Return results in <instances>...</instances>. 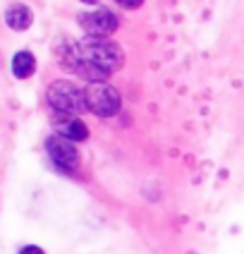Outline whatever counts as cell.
Returning a JSON list of instances; mask_svg holds the SVG:
<instances>
[{"label": "cell", "instance_id": "cell-1", "mask_svg": "<svg viewBox=\"0 0 244 254\" xmlns=\"http://www.w3.org/2000/svg\"><path fill=\"white\" fill-rule=\"evenodd\" d=\"M60 60L72 72L84 77L89 84H98L122 67L125 56L117 43L98 36H86L84 41L67 43L65 48H60Z\"/></svg>", "mask_w": 244, "mask_h": 254}, {"label": "cell", "instance_id": "cell-2", "mask_svg": "<svg viewBox=\"0 0 244 254\" xmlns=\"http://www.w3.org/2000/svg\"><path fill=\"white\" fill-rule=\"evenodd\" d=\"M46 99H48V106L57 115H79L89 111L86 108L84 89H79L74 82H67V79L53 82L48 86V91H46Z\"/></svg>", "mask_w": 244, "mask_h": 254}, {"label": "cell", "instance_id": "cell-3", "mask_svg": "<svg viewBox=\"0 0 244 254\" xmlns=\"http://www.w3.org/2000/svg\"><path fill=\"white\" fill-rule=\"evenodd\" d=\"M86 96V108L98 118H113L120 111V91L110 86L108 82H98V84H89L84 89Z\"/></svg>", "mask_w": 244, "mask_h": 254}, {"label": "cell", "instance_id": "cell-4", "mask_svg": "<svg viewBox=\"0 0 244 254\" xmlns=\"http://www.w3.org/2000/svg\"><path fill=\"white\" fill-rule=\"evenodd\" d=\"M46 151H48L50 161H53L60 170H74L77 168L79 154H77L74 141L65 139V137H60V134H53V137L46 139Z\"/></svg>", "mask_w": 244, "mask_h": 254}, {"label": "cell", "instance_id": "cell-5", "mask_svg": "<svg viewBox=\"0 0 244 254\" xmlns=\"http://www.w3.org/2000/svg\"><path fill=\"white\" fill-rule=\"evenodd\" d=\"M79 24L84 27L89 36H98V39H108L117 29V17L110 12L108 7H98L94 12H84L79 17Z\"/></svg>", "mask_w": 244, "mask_h": 254}, {"label": "cell", "instance_id": "cell-6", "mask_svg": "<svg viewBox=\"0 0 244 254\" xmlns=\"http://www.w3.org/2000/svg\"><path fill=\"white\" fill-rule=\"evenodd\" d=\"M55 129L60 137H65V139H70V141H84L89 137V127L77 115H57Z\"/></svg>", "mask_w": 244, "mask_h": 254}, {"label": "cell", "instance_id": "cell-7", "mask_svg": "<svg viewBox=\"0 0 244 254\" xmlns=\"http://www.w3.org/2000/svg\"><path fill=\"white\" fill-rule=\"evenodd\" d=\"M5 22H7V27L14 29V31H24V29L31 27L34 12H31V7H27V5H12V7H7V12H5Z\"/></svg>", "mask_w": 244, "mask_h": 254}, {"label": "cell", "instance_id": "cell-8", "mask_svg": "<svg viewBox=\"0 0 244 254\" xmlns=\"http://www.w3.org/2000/svg\"><path fill=\"white\" fill-rule=\"evenodd\" d=\"M36 70V58L31 56L29 51H19V53H14L12 58V74L17 79H27L31 77Z\"/></svg>", "mask_w": 244, "mask_h": 254}, {"label": "cell", "instance_id": "cell-9", "mask_svg": "<svg viewBox=\"0 0 244 254\" xmlns=\"http://www.w3.org/2000/svg\"><path fill=\"white\" fill-rule=\"evenodd\" d=\"M117 5H122V7H127V10H137V7H142L144 0H115Z\"/></svg>", "mask_w": 244, "mask_h": 254}, {"label": "cell", "instance_id": "cell-10", "mask_svg": "<svg viewBox=\"0 0 244 254\" xmlns=\"http://www.w3.org/2000/svg\"><path fill=\"white\" fill-rule=\"evenodd\" d=\"M19 254H43L41 247H36V245H27V247H22Z\"/></svg>", "mask_w": 244, "mask_h": 254}, {"label": "cell", "instance_id": "cell-11", "mask_svg": "<svg viewBox=\"0 0 244 254\" xmlns=\"http://www.w3.org/2000/svg\"><path fill=\"white\" fill-rule=\"evenodd\" d=\"M82 2H86V5H94V2H96V0H82Z\"/></svg>", "mask_w": 244, "mask_h": 254}]
</instances>
